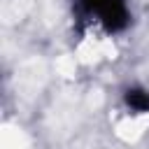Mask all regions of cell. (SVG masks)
Returning <instances> with one entry per match:
<instances>
[{"label":"cell","instance_id":"6da1fadb","mask_svg":"<svg viewBox=\"0 0 149 149\" xmlns=\"http://www.w3.org/2000/svg\"><path fill=\"white\" fill-rule=\"evenodd\" d=\"M81 5L107 33H119L128 26L130 14L126 0H81Z\"/></svg>","mask_w":149,"mask_h":149},{"label":"cell","instance_id":"7a4b0ae2","mask_svg":"<svg viewBox=\"0 0 149 149\" xmlns=\"http://www.w3.org/2000/svg\"><path fill=\"white\" fill-rule=\"evenodd\" d=\"M126 105L135 112H147L149 114V93L142 91V88H128L126 95H123Z\"/></svg>","mask_w":149,"mask_h":149}]
</instances>
